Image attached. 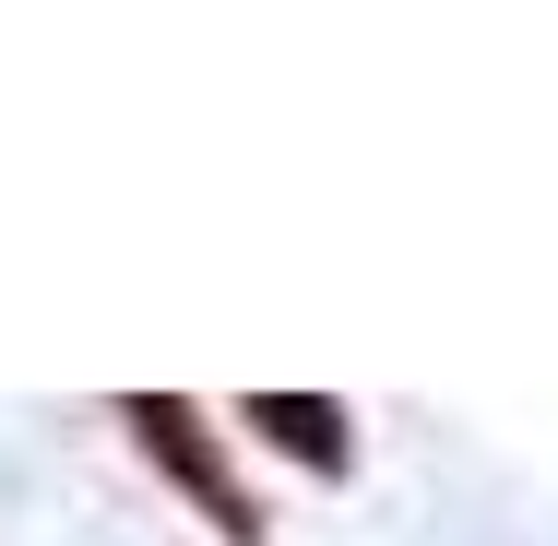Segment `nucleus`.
<instances>
[{"label":"nucleus","instance_id":"1","mask_svg":"<svg viewBox=\"0 0 558 546\" xmlns=\"http://www.w3.org/2000/svg\"><path fill=\"white\" fill-rule=\"evenodd\" d=\"M131 428H143V451H155V463H167L203 511H215L226 535H250V499L226 487V463H215V439H203V416H191V404H131Z\"/></svg>","mask_w":558,"mask_h":546},{"label":"nucleus","instance_id":"2","mask_svg":"<svg viewBox=\"0 0 558 546\" xmlns=\"http://www.w3.org/2000/svg\"><path fill=\"white\" fill-rule=\"evenodd\" d=\"M250 428L274 439V451H298V463H344V404H310V392H250Z\"/></svg>","mask_w":558,"mask_h":546}]
</instances>
